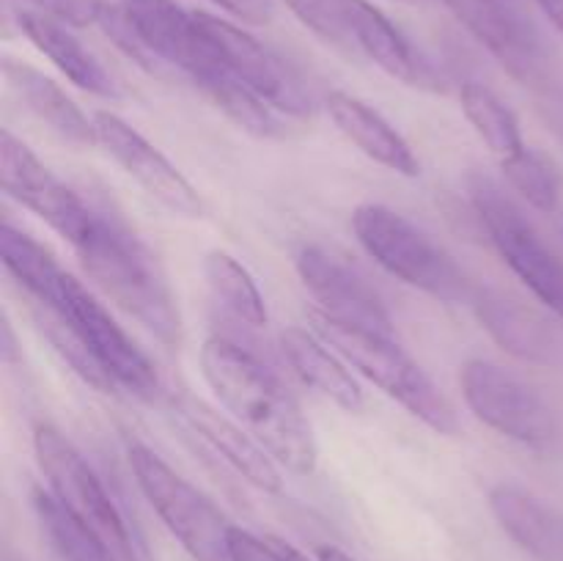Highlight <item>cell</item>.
Wrapping results in <instances>:
<instances>
[{
    "mask_svg": "<svg viewBox=\"0 0 563 561\" xmlns=\"http://www.w3.org/2000/svg\"><path fill=\"white\" fill-rule=\"evenodd\" d=\"M132 476L152 509L196 561H231V522L223 512L148 446L126 449Z\"/></svg>",
    "mask_w": 563,
    "mask_h": 561,
    "instance_id": "obj_6",
    "label": "cell"
},
{
    "mask_svg": "<svg viewBox=\"0 0 563 561\" xmlns=\"http://www.w3.org/2000/svg\"><path fill=\"white\" fill-rule=\"evenodd\" d=\"M317 561H355L350 553H344L335 544H319L317 548Z\"/></svg>",
    "mask_w": 563,
    "mask_h": 561,
    "instance_id": "obj_36",
    "label": "cell"
},
{
    "mask_svg": "<svg viewBox=\"0 0 563 561\" xmlns=\"http://www.w3.org/2000/svg\"><path fill=\"white\" fill-rule=\"evenodd\" d=\"M291 9V14L302 22L306 28H311L317 36H322L324 42L333 44H350L352 36L346 31L344 14H341L339 0H284Z\"/></svg>",
    "mask_w": 563,
    "mask_h": 561,
    "instance_id": "obj_30",
    "label": "cell"
},
{
    "mask_svg": "<svg viewBox=\"0 0 563 561\" xmlns=\"http://www.w3.org/2000/svg\"><path fill=\"white\" fill-rule=\"evenodd\" d=\"M33 454L49 493L102 542L110 561H137L135 542L119 506L71 440L53 424H36Z\"/></svg>",
    "mask_w": 563,
    "mask_h": 561,
    "instance_id": "obj_5",
    "label": "cell"
},
{
    "mask_svg": "<svg viewBox=\"0 0 563 561\" xmlns=\"http://www.w3.org/2000/svg\"><path fill=\"white\" fill-rule=\"evenodd\" d=\"M352 231L363 251L401 284L443 302H473L476 297L454 256L396 209L385 204H361L352 212Z\"/></svg>",
    "mask_w": 563,
    "mask_h": 561,
    "instance_id": "obj_4",
    "label": "cell"
},
{
    "mask_svg": "<svg viewBox=\"0 0 563 561\" xmlns=\"http://www.w3.org/2000/svg\"><path fill=\"white\" fill-rule=\"evenodd\" d=\"M212 3L240 16L242 22H253V25H264L273 16V0H212Z\"/></svg>",
    "mask_w": 563,
    "mask_h": 561,
    "instance_id": "obj_33",
    "label": "cell"
},
{
    "mask_svg": "<svg viewBox=\"0 0 563 561\" xmlns=\"http://www.w3.org/2000/svg\"><path fill=\"white\" fill-rule=\"evenodd\" d=\"M0 333H3V341H0V346H3V350H0V352H3V361L14 363L16 361V341H14V330H11L9 317H3Z\"/></svg>",
    "mask_w": 563,
    "mask_h": 561,
    "instance_id": "obj_34",
    "label": "cell"
},
{
    "mask_svg": "<svg viewBox=\"0 0 563 561\" xmlns=\"http://www.w3.org/2000/svg\"><path fill=\"white\" fill-rule=\"evenodd\" d=\"M0 182L5 196L44 220L64 240L86 218L91 201L53 174L20 138L0 132Z\"/></svg>",
    "mask_w": 563,
    "mask_h": 561,
    "instance_id": "obj_14",
    "label": "cell"
},
{
    "mask_svg": "<svg viewBox=\"0 0 563 561\" xmlns=\"http://www.w3.org/2000/svg\"><path fill=\"white\" fill-rule=\"evenodd\" d=\"M231 561H284L273 539H258L251 531L231 528Z\"/></svg>",
    "mask_w": 563,
    "mask_h": 561,
    "instance_id": "obj_32",
    "label": "cell"
},
{
    "mask_svg": "<svg viewBox=\"0 0 563 561\" xmlns=\"http://www.w3.org/2000/svg\"><path fill=\"white\" fill-rule=\"evenodd\" d=\"M20 31L25 33L27 42L53 61L60 75L69 77L82 91L93 94L102 99H119L121 88L115 86L113 75L99 64L97 55L69 31V25L55 16L42 14V11H20L16 14Z\"/></svg>",
    "mask_w": 563,
    "mask_h": 561,
    "instance_id": "obj_20",
    "label": "cell"
},
{
    "mask_svg": "<svg viewBox=\"0 0 563 561\" xmlns=\"http://www.w3.org/2000/svg\"><path fill=\"white\" fill-rule=\"evenodd\" d=\"M201 374L220 405L291 473L317 471V440L300 405L278 374L251 350L225 336H212L201 346Z\"/></svg>",
    "mask_w": 563,
    "mask_h": 561,
    "instance_id": "obj_1",
    "label": "cell"
},
{
    "mask_svg": "<svg viewBox=\"0 0 563 561\" xmlns=\"http://www.w3.org/2000/svg\"><path fill=\"white\" fill-rule=\"evenodd\" d=\"M311 330L333 346L335 355L357 369L366 380H372L377 388H383L390 399L399 402L407 413L434 429L438 435L460 432V418H456L451 402L440 394L427 372L407 355L394 336L368 333V330L350 328L335 319L324 317L317 308L308 311Z\"/></svg>",
    "mask_w": 563,
    "mask_h": 561,
    "instance_id": "obj_3",
    "label": "cell"
},
{
    "mask_svg": "<svg viewBox=\"0 0 563 561\" xmlns=\"http://www.w3.org/2000/svg\"><path fill=\"white\" fill-rule=\"evenodd\" d=\"M460 102L465 119L471 121L478 138L487 143L489 152L498 154V160H506L520 152V148H526L515 110L498 94L489 91L487 86H482V82H465L460 91Z\"/></svg>",
    "mask_w": 563,
    "mask_h": 561,
    "instance_id": "obj_27",
    "label": "cell"
},
{
    "mask_svg": "<svg viewBox=\"0 0 563 561\" xmlns=\"http://www.w3.org/2000/svg\"><path fill=\"white\" fill-rule=\"evenodd\" d=\"M0 256H3L5 273L25 289L31 300L38 302H47L66 275L58 258L42 242H36L25 231L14 229L11 223H3V229H0Z\"/></svg>",
    "mask_w": 563,
    "mask_h": 561,
    "instance_id": "obj_26",
    "label": "cell"
},
{
    "mask_svg": "<svg viewBox=\"0 0 563 561\" xmlns=\"http://www.w3.org/2000/svg\"><path fill=\"white\" fill-rule=\"evenodd\" d=\"M295 270L317 302L319 314L350 328L394 336V319L379 292L344 256L324 245L306 242L297 248Z\"/></svg>",
    "mask_w": 563,
    "mask_h": 561,
    "instance_id": "obj_10",
    "label": "cell"
},
{
    "mask_svg": "<svg viewBox=\"0 0 563 561\" xmlns=\"http://www.w3.org/2000/svg\"><path fill=\"white\" fill-rule=\"evenodd\" d=\"M88 278L165 346L179 344L181 319L157 253L113 209L91 201L69 240Z\"/></svg>",
    "mask_w": 563,
    "mask_h": 561,
    "instance_id": "obj_2",
    "label": "cell"
},
{
    "mask_svg": "<svg viewBox=\"0 0 563 561\" xmlns=\"http://www.w3.org/2000/svg\"><path fill=\"white\" fill-rule=\"evenodd\" d=\"M93 127H97L99 146L148 196L157 198L165 209H170L174 215H181V218H201L203 201L196 187L135 127L126 124L121 116L110 113V110H97L93 113Z\"/></svg>",
    "mask_w": 563,
    "mask_h": 561,
    "instance_id": "obj_13",
    "label": "cell"
},
{
    "mask_svg": "<svg viewBox=\"0 0 563 561\" xmlns=\"http://www.w3.org/2000/svg\"><path fill=\"white\" fill-rule=\"evenodd\" d=\"M190 80L196 82L198 91H201L220 113L229 116L240 130L251 132V135L256 138L286 135V124L284 119H280V110H275L273 105L264 102L253 88H247L245 82L220 61L218 50L192 72Z\"/></svg>",
    "mask_w": 563,
    "mask_h": 561,
    "instance_id": "obj_22",
    "label": "cell"
},
{
    "mask_svg": "<svg viewBox=\"0 0 563 561\" xmlns=\"http://www.w3.org/2000/svg\"><path fill=\"white\" fill-rule=\"evenodd\" d=\"M473 308H476L482 328L511 355L548 363L559 352V339H555L553 328L522 302L495 295V292H476Z\"/></svg>",
    "mask_w": 563,
    "mask_h": 561,
    "instance_id": "obj_23",
    "label": "cell"
},
{
    "mask_svg": "<svg viewBox=\"0 0 563 561\" xmlns=\"http://www.w3.org/2000/svg\"><path fill=\"white\" fill-rule=\"evenodd\" d=\"M3 77L9 91L20 99L27 113L36 116L49 132L60 138L64 143H71L77 148L93 146L97 141V127L93 116L88 119L80 110V105L44 72L36 66L25 64L16 58H3Z\"/></svg>",
    "mask_w": 563,
    "mask_h": 561,
    "instance_id": "obj_18",
    "label": "cell"
},
{
    "mask_svg": "<svg viewBox=\"0 0 563 561\" xmlns=\"http://www.w3.org/2000/svg\"><path fill=\"white\" fill-rule=\"evenodd\" d=\"M324 110H328L330 121L335 130L355 143L366 157L379 163L383 168L394 170L401 176H418L421 174V163H418L416 152L410 143L401 138V132L385 119L383 113L366 105L363 99L352 97L346 91H330L324 99Z\"/></svg>",
    "mask_w": 563,
    "mask_h": 561,
    "instance_id": "obj_19",
    "label": "cell"
},
{
    "mask_svg": "<svg viewBox=\"0 0 563 561\" xmlns=\"http://www.w3.org/2000/svg\"><path fill=\"white\" fill-rule=\"evenodd\" d=\"M445 6L522 86L548 77V50L520 0H445Z\"/></svg>",
    "mask_w": 563,
    "mask_h": 561,
    "instance_id": "obj_12",
    "label": "cell"
},
{
    "mask_svg": "<svg viewBox=\"0 0 563 561\" xmlns=\"http://www.w3.org/2000/svg\"><path fill=\"white\" fill-rule=\"evenodd\" d=\"M278 344H280V352H284L286 363L291 366V372H295L308 388L322 394L324 399L339 405L341 410L346 413L363 410L361 385H357L355 377L346 372L344 363L335 358V352L328 350V344L313 339V336L302 328L280 330Z\"/></svg>",
    "mask_w": 563,
    "mask_h": 561,
    "instance_id": "obj_24",
    "label": "cell"
},
{
    "mask_svg": "<svg viewBox=\"0 0 563 561\" xmlns=\"http://www.w3.org/2000/svg\"><path fill=\"white\" fill-rule=\"evenodd\" d=\"M460 388L473 416L495 432L531 449H548L559 438L553 407L498 363L484 358L465 361L460 369Z\"/></svg>",
    "mask_w": 563,
    "mask_h": 561,
    "instance_id": "obj_9",
    "label": "cell"
},
{
    "mask_svg": "<svg viewBox=\"0 0 563 561\" xmlns=\"http://www.w3.org/2000/svg\"><path fill=\"white\" fill-rule=\"evenodd\" d=\"M487 501L498 526L533 561H563V517L542 498L517 484H495Z\"/></svg>",
    "mask_w": 563,
    "mask_h": 561,
    "instance_id": "obj_21",
    "label": "cell"
},
{
    "mask_svg": "<svg viewBox=\"0 0 563 561\" xmlns=\"http://www.w3.org/2000/svg\"><path fill=\"white\" fill-rule=\"evenodd\" d=\"M273 542H275V548L280 550V556H284V561H308V556H302L300 550L291 548V544L280 542V539H273Z\"/></svg>",
    "mask_w": 563,
    "mask_h": 561,
    "instance_id": "obj_37",
    "label": "cell"
},
{
    "mask_svg": "<svg viewBox=\"0 0 563 561\" xmlns=\"http://www.w3.org/2000/svg\"><path fill=\"white\" fill-rule=\"evenodd\" d=\"M176 416L209 449L218 451L236 473H242L253 487L264 490V493H280L284 490L278 462L273 460V454L236 418L231 421L223 413L214 410L212 405H207V402L190 394L176 399Z\"/></svg>",
    "mask_w": 563,
    "mask_h": 561,
    "instance_id": "obj_16",
    "label": "cell"
},
{
    "mask_svg": "<svg viewBox=\"0 0 563 561\" xmlns=\"http://www.w3.org/2000/svg\"><path fill=\"white\" fill-rule=\"evenodd\" d=\"M31 501L38 528L60 561H110L102 542L49 490L33 487Z\"/></svg>",
    "mask_w": 563,
    "mask_h": 561,
    "instance_id": "obj_28",
    "label": "cell"
},
{
    "mask_svg": "<svg viewBox=\"0 0 563 561\" xmlns=\"http://www.w3.org/2000/svg\"><path fill=\"white\" fill-rule=\"evenodd\" d=\"M38 306L53 308L55 314H60L71 324V330L80 336L93 361L104 369V374L119 388L130 391L137 399L159 396L163 383H159L157 369L148 361L146 352L135 344V339L115 322L113 314L75 275L66 273L55 295L47 302H38Z\"/></svg>",
    "mask_w": 563,
    "mask_h": 561,
    "instance_id": "obj_7",
    "label": "cell"
},
{
    "mask_svg": "<svg viewBox=\"0 0 563 561\" xmlns=\"http://www.w3.org/2000/svg\"><path fill=\"white\" fill-rule=\"evenodd\" d=\"M542 6V11L548 14V20L553 22L555 31L563 36V0H537Z\"/></svg>",
    "mask_w": 563,
    "mask_h": 561,
    "instance_id": "obj_35",
    "label": "cell"
},
{
    "mask_svg": "<svg viewBox=\"0 0 563 561\" xmlns=\"http://www.w3.org/2000/svg\"><path fill=\"white\" fill-rule=\"evenodd\" d=\"M405 3H418V0H405Z\"/></svg>",
    "mask_w": 563,
    "mask_h": 561,
    "instance_id": "obj_38",
    "label": "cell"
},
{
    "mask_svg": "<svg viewBox=\"0 0 563 561\" xmlns=\"http://www.w3.org/2000/svg\"><path fill=\"white\" fill-rule=\"evenodd\" d=\"M203 278H207L214 302L236 322L247 324V328L267 324V302L240 258L225 251H209L203 256Z\"/></svg>",
    "mask_w": 563,
    "mask_h": 561,
    "instance_id": "obj_25",
    "label": "cell"
},
{
    "mask_svg": "<svg viewBox=\"0 0 563 561\" xmlns=\"http://www.w3.org/2000/svg\"><path fill=\"white\" fill-rule=\"evenodd\" d=\"M42 14L55 16L66 25L86 28L91 22H99L104 3L102 0H31Z\"/></svg>",
    "mask_w": 563,
    "mask_h": 561,
    "instance_id": "obj_31",
    "label": "cell"
},
{
    "mask_svg": "<svg viewBox=\"0 0 563 561\" xmlns=\"http://www.w3.org/2000/svg\"><path fill=\"white\" fill-rule=\"evenodd\" d=\"M196 14L203 31H207L209 42L218 50L220 61L247 88H253L264 102L289 116H311L317 110V99L308 91L306 82L273 50L264 47L258 38H253L242 28L231 25L229 20H220V16L207 14V11H196Z\"/></svg>",
    "mask_w": 563,
    "mask_h": 561,
    "instance_id": "obj_11",
    "label": "cell"
},
{
    "mask_svg": "<svg viewBox=\"0 0 563 561\" xmlns=\"http://www.w3.org/2000/svg\"><path fill=\"white\" fill-rule=\"evenodd\" d=\"M473 207L487 229L489 242L511 273L548 308L563 317V262L539 237L522 209L493 179H473Z\"/></svg>",
    "mask_w": 563,
    "mask_h": 561,
    "instance_id": "obj_8",
    "label": "cell"
},
{
    "mask_svg": "<svg viewBox=\"0 0 563 561\" xmlns=\"http://www.w3.org/2000/svg\"><path fill=\"white\" fill-rule=\"evenodd\" d=\"M339 6L352 44H357L385 75L405 82V86L429 88V91L443 88V80L438 77L434 66L407 42L405 33L383 11L374 9L368 0H339Z\"/></svg>",
    "mask_w": 563,
    "mask_h": 561,
    "instance_id": "obj_17",
    "label": "cell"
},
{
    "mask_svg": "<svg viewBox=\"0 0 563 561\" xmlns=\"http://www.w3.org/2000/svg\"><path fill=\"white\" fill-rule=\"evenodd\" d=\"M506 182L539 212H555L563 193V174L548 154L537 148H520L511 157L500 160Z\"/></svg>",
    "mask_w": 563,
    "mask_h": 561,
    "instance_id": "obj_29",
    "label": "cell"
},
{
    "mask_svg": "<svg viewBox=\"0 0 563 561\" xmlns=\"http://www.w3.org/2000/svg\"><path fill=\"white\" fill-rule=\"evenodd\" d=\"M126 22L159 66H174L187 77L214 53L196 11L176 0H119Z\"/></svg>",
    "mask_w": 563,
    "mask_h": 561,
    "instance_id": "obj_15",
    "label": "cell"
}]
</instances>
